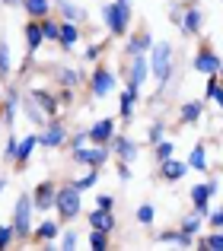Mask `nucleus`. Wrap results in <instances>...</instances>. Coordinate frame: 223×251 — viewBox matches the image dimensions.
Returning <instances> with one entry per match:
<instances>
[{"instance_id": "nucleus-27", "label": "nucleus", "mask_w": 223, "mask_h": 251, "mask_svg": "<svg viewBox=\"0 0 223 251\" xmlns=\"http://www.w3.org/2000/svg\"><path fill=\"white\" fill-rule=\"evenodd\" d=\"M134 102H137V92H134V89H124V92H121V118H131Z\"/></svg>"}, {"instance_id": "nucleus-10", "label": "nucleus", "mask_w": 223, "mask_h": 251, "mask_svg": "<svg viewBox=\"0 0 223 251\" xmlns=\"http://www.w3.org/2000/svg\"><path fill=\"white\" fill-rule=\"evenodd\" d=\"M112 130H115V121H112V118H102V121H96L86 134H89V140H93V143H109L112 140Z\"/></svg>"}, {"instance_id": "nucleus-49", "label": "nucleus", "mask_w": 223, "mask_h": 251, "mask_svg": "<svg viewBox=\"0 0 223 251\" xmlns=\"http://www.w3.org/2000/svg\"><path fill=\"white\" fill-rule=\"evenodd\" d=\"M118 175H121V178H131V169H128V162H121V166H118Z\"/></svg>"}, {"instance_id": "nucleus-33", "label": "nucleus", "mask_w": 223, "mask_h": 251, "mask_svg": "<svg viewBox=\"0 0 223 251\" xmlns=\"http://www.w3.org/2000/svg\"><path fill=\"white\" fill-rule=\"evenodd\" d=\"M96 181H99V175H96V169H93V172H89L86 178H80V181H74V188H77V191H86V188H93Z\"/></svg>"}, {"instance_id": "nucleus-12", "label": "nucleus", "mask_w": 223, "mask_h": 251, "mask_svg": "<svg viewBox=\"0 0 223 251\" xmlns=\"http://www.w3.org/2000/svg\"><path fill=\"white\" fill-rule=\"evenodd\" d=\"M112 86H115V80H112V74L106 67H99L93 74V83H89V89H93V96H106V92H112Z\"/></svg>"}, {"instance_id": "nucleus-48", "label": "nucleus", "mask_w": 223, "mask_h": 251, "mask_svg": "<svg viewBox=\"0 0 223 251\" xmlns=\"http://www.w3.org/2000/svg\"><path fill=\"white\" fill-rule=\"evenodd\" d=\"M211 99H214V102H217L220 108H223V89H220V86H217V89H214V96H211Z\"/></svg>"}, {"instance_id": "nucleus-8", "label": "nucleus", "mask_w": 223, "mask_h": 251, "mask_svg": "<svg viewBox=\"0 0 223 251\" xmlns=\"http://www.w3.org/2000/svg\"><path fill=\"white\" fill-rule=\"evenodd\" d=\"M32 102L42 108V115H48V118H55L57 115V108H61V102H57L51 92H45V89H32Z\"/></svg>"}, {"instance_id": "nucleus-44", "label": "nucleus", "mask_w": 223, "mask_h": 251, "mask_svg": "<svg viewBox=\"0 0 223 251\" xmlns=\"http://www.w3.org/2000/svg\"><path fill=\"white\" fill-rule=\"evenodd\" d=\"M211 226H214V229H223V210H217V213H211Z\"/></svg>"}, {"instance_id": "nucleus-29", "label": "nucleus", "mask_w": 223, "mask_h": 251, "mask_svg": "<svg viewBox=\"0 0 223 251\" xmlns=\"http://www.w3.org/2000/svg\"><path fill=\"white\" fill-rule=\"evenodd\" d=\"M10 74V45L0 38V76Z\"/></svg>"}, {"instance_id": "nucleus-52", "label": "nucleus", "mask_w": 223, "mask_h": 251, "mask_svg": "<svg viewBox=\"0 0 223 251\" xmlns=\"http://www.w3.org/2000/svg\"><path fill=\"white\" fill-rule=\"evenodd\" d=\"M217 74H220V76H223V64H220V70H217Z\"/></svg>"}, {"instance_id": "nucleus-6", "label": "nucleus", "mask_w": 223, "mask_h": 251, "mask_svg": "<svg viewBox=\"0 0 223 251\" xmlns=\"http://www.w3.org/2000/svg\"><path fill=\"white\" fill-rule=\"evenodd\" d=\"M147 74H150V61L143 54H134V61H131V74H128V89H140L143 80H147Z\"/></svg>"}, {"instance_id": "nucleus-34", "label": "nucleus", "mask_w": 223, "mask_h": 251, "mask_svg": "<svg viewBox=\"0 0 223 251\" xmlns=\"http://www.w3.org/2000/svg\"><path fill=\"white\" fill-rule=\"evenodd\" d=\"M13 239H16V235H13V226H3V229H0V251L10 248V245H13Z\"/></svg>"}, {"instance_id": "nucleus-43", "label": "nucleus", "mask_w": 223, "mask_h": 251, "mask_svg": "<svg viewBox=\"0 0 223 251\" xmlns=\"http://www.w3.org/2000/svg\"><path fill=\"white\" fill-rule=\"evenodd\" d=\"M61 248H64V251H67V248H77V235L67 232V235H64V242H61Z\"/></svg>"}, {"instance_id": "nucleus-22", "label": "nucleus", "mask_w": 223, "mask_h": 251, "mask_svg": "<svg viewBox=\"0 0 223 251\" xmlns=\"http://www.w3.org/2000/svg\"><path fill=\"white\" fill-rule=\"evenodd\" d=\"M89 248H93V251H106L109 248V232L93 229V232H89Z\"/></svg>"}, {"instance_id": "nucleus-5", "label": "nucleus", "mask_w": 223, "mask_h": 251, "mask_svg": "<svg viewBox=\"0 0 223 251\" xmlns=\"http://www.w3.org/2000/svg\"><path fill=\"white\" fill-rule=\"evenodd\" d=\"M74 159H77V162H83V166H89V169H99L102 162L109 159V153H106V147H102V143H96L93 150L77 147V150H74Z\"/></svg>"}, {"instance_id": "nucleus-39", "label": "nucleus", "mask_w": 223, "mask_h": 251, "mask_svg": "<svg viewBox=\"0 0 223 251\" xmlns=\"http://www.w3.org/2000/svg\"><path fill=\"white\" fill-rule=\"evenodd\" d=\"M16 147H19L16 137H10V140H6V150H3V156H6L10 162H16Z\"/></svg>"}, {"instance_id": "nucleus-1", "label": "nucleus", "mask_w": 223, "mask_h": 251, "mask_svg": "<svg viewBox=\"0 0 223 251\" xmlns=\"http://www.w3.org/2000/svg\"><path fill=\"white\" fill-rule=\"evenodd\" d=\"M106 25L112 35H124L128 32V23H131V3L128 0H115V3H106Z\"/></svg>"}, {"instance_id": "nucleus-40", "label": "nucleus", "mask_w": 223, "mask_h": 251, "mask_svg": "<svg viewBox=\"0 0 223 251\" xmlns=\"http://www.w3.org/2000/svg\"><path fill=\"white\" fill-rule=\"evenodd\" d=\"M26 115H29V118H32L35 124H42V108H38L35 102H32V105H26Z\"/></svg>"}, {"instance_id": "nucleus-26", "label": "nucleus", "mask_w": 223, "mask_h": 251, "mask_svg": "<svg viewBox=\"0 0 223 251\" xmlns=\"http://www.w3.org/2000/svg\"><path fill=\"white\" fill-rule=\"evenodd\" d=\"M55 235H57V223H42L35 229V242H51Z\"/></svg>"}, {"instance_id": "nucleus-7", "label": "nucleus", "mask_w": 223, "mask_h": 251, "mask_svg": "<svg viewBox=\"0 0 223 251\" xmlns=\"http://www.w3.org/2000/svg\"><path fill=\"white\" fill-rule=\"evenodd\" d=\"M55 194H57L55 184L42 181L35 191H32V207H35V210H51V207H55Z\"/></svg>"}, {"instance_id": "nucleus-17", "label": "nucleus", "mask_w": 223, "mask_h": 251, "mask_svg": "<svg viewBox=\"0 0 223 251\" xmlns=\"http://www.w3.org/2000/svg\"><path fill=\"white\" fill-rule=\"evenodd\" d=\"M77 35H80V29H77V25L67 19V23L57 29V42H61V48H67V51H70V48H74V42H77Z\"/></svg>"}, {"instance_id": "nucleus-47", "label": "nucleus", "mask_w": 223, "mask_h": 251, "mask_svg": "<svg viewBox=\"0 0 223 251\" xmlns=\"http://www.w3.org/2000/svg\"><path fill=\"white\" fill-rule=\"evenodd\" d=\"M96 203H99L102 210H112V197H109V194H102V197H99V201H96Z\"/></svg>"}, {"instance_id": "nucleus-51", "label": "nucleus", "mask_w": 223, "mask_h": 251, "mask_svg": "<svg viewBox=\"0 0 223 251\" xmlns=\"http://www.w3.org/2000/svg\"><path fill=\"white\" fill-rule=\"evenodd\" d=\"M3 188H6V181H3V178H0V191H3Z\"/></svg>"}, {"instance_id": "nucleus-42", "label": "nucleus", "mask_w": 223, "mask_h": 251, "mask_svg": "<svg viewBox=\"0 0 223 251\" xmlns=\"http://www.w3.org/2000/svg\"><path fill=\"white\" fill-rule=\"evenodd\" d=\"M99 51H102V45H89L83 57H86V61H96V57H99Z\"/></svg>"}, {"instance_id": "nucleus-38", "label": "nucleus", "mask_w": 223, "mask_h": 251, "mask_svg": "<svg viewBox=\"0 0 223 251\" xmlns=\"http://www.w3.org/2000/svg\"><path fill=\"white\" fill-rule=\"evenodd\" d=\"M201 248H223V235H211V239H201Z\"/></svg>"}, {"instance_id": "nucleus-36", "label": "nucleus", "mask_w": 223, "mask_h": 251, "mask_svg": "<svg viewBox=\"0 0 223 251\" xmlns=\"http://www.w3.org/2000/svg\"><path fill=\"white\" fill-rule=\"evenodd\" d=\"M137 220L147 226V223H153V207L150 203H143V207H137Z\"/></svg>"}, {"instance_id": "nucleus-18", "label": "nucleus", "mask_w": 223, "mask_h": 251, "mask_svg": "<svg viewBox=\"0 0 223 251\" xmlns=\"http://www.w3.org/2000/svg\"><path fill=\"white\" fill-rule=\"evenodd\" d=\"M42 23H38V19H32L29 25H26V45H29V51H35L38 45H42Z\"/></svg>"}, {"instance_id": "nucleus-21", "label": "nucleus", "mask_w": 223, "mask_h": 251, "mask_svg": "<svg viewBox=\"0 0 223 251\" xmlns=\"http://www.w3.org/2000/svg\"><path fill=\"white\" fill-rule=\"evenodd\" d=\"M182 32H185V35L201 32V13H198V10H188L185 16H182Z\"/></svg>"}, {"instance_id": "nucleus-2", "label": "nucleus", "mask_w": 223, "mask_h": 251, "mask_svg": "<svg viewBox=\"0 0 223 251\" xmlns=\"http://www.w3.org/2000/svg\"><path fill=\"white\" fill-rule=\"evenodd\" d=\"M55 207H57V213H61V220H74V216L80 213V191H77L74 184L61 188L55 194Z\"/></svg>"}, {"instance_id": "nucleus-50", "label": "nucleus", "mask_w": 223, "mask_h": 251, "mask_svg": "<svg viewBox=\"0 0 223 251\" xmlns=\"http://www.w3.org/2000/svg\"><path fill=\"white\" fill-rule=\"evenodd\" d=\"M3 3H10V6H16V3H19V0H3Z\"/></svg>"}, {"instance_id": "nucleus-41", "label": "nucleus", "mask_w": 223, "mask_h": 251, "mask_svg": "<svg viewBox=\"0 0 223 251\" xmlns=\"http://www.w3.org/2000/svg\"><path fill=\"white\" fill-rule=\"evenodd\" d=\"M163 140V124H153L150 127V143H160Z\"/></svg>"}, {"instance_id": "nucleus-4", "label": "nucleus", "mask_w": 223, "mask_h": 251, "mask_svg": "<svg viewBox=\"0 0 223 251\" xmlns=\"http://www.w3.org/2000/svg\"><path fill=\"white\" fill-rule=\"evenodd\" d=\"M169 54H172L169 42L153 45V54H150V67H153L156 83H160V86H166V80H169Z\"/></svg>"}, {"instance_id": "nucleus-25", "label": "nucleus", "mask_w": 223, "mask_h": 251, "mask_svg": "<svg viewBox=\"0 0 223 251\" xmlns=\"http://www.w3.org/2000/svg\"><path fill=\"white\" fill-rule=\"evenodd\" d=\"M185 166H192V169L204 172V169H207V159H204V147H195V150H192V156H188V162H185Z\"/></svg>"}, {"instance_id": "nucleus-3", "label": "nucleus", "mask_w": 223, "mask_h": 251, "mask_svg": "<svg viewBox=\"0 0 223 251\" xmlns=\"http://www.w3.org/2000/svg\"><path fill=\"white\" fill-rule=\"evenodd\" d=\"M29 216H32V197L29 194H23L16 201V207H13V235H16V239H26V235H29Z\"/></svg>"}, {"instance_id": "nucleus-24", "label": "nucleus", "mask_w": 223, "mask_h": 251, "mask_svg": "<svg viewBox=\"0 0 223 251\" xmlns=\"http://www.w3.org/2000/svg\"><path fill=\"white\" fill-rule=\"evenodd\" d=\"M35 143H38V137H26V140L16 147V162H26V159H29V153L35 150Z\"/></svg>"}, {"instance_id": "nucleus-28", "label": "nucleus", "mask_w": 223, "mask_h": 251, "mask_svg": "<svg viewBox=\"0 0 223 251\" xmlns=\"http://www.w3.org/2000/svg\"><path fill=\"white\" fill-rule=\"evenodd\" d=\"M57 6H61V13H64V19H70V23H77V19H83V13L77 10L74 3H67V0H55Z\"/></svg>"}, {"instance_id": "nucleus-35", "label": "nucleus", "mask_w": 223, "mask_h": 251, "mask_svg": "<svg viewBox=\"0 0 223 251\" xmlns=\"http://www.w3.org/2000/svg\"><path fill=\"white\" fill-rule=\"evenodd\" d=\"M61 83L70 89V86H77V83H80V74H77V70H61Z\"/></svg>"}, {"instance_id": "nucleus-13", "label": "nucleus", "mask_w": 223, "mask_h": 251, "mask_svg": "<svg viewBox=\"0 0 223 251\" xmlns=\"http://www.w3.org/2000/svg\"><path fill=\"white\" fill-rule=\"evenodd\" d=\"M195 70H201V74H217L220 70V57L214 54V51H201V54L195 57Z\"/></svg>"}, {"instance_id": "nucleus-19", "label": "nucleus", "mask_w": 223, "mask_h": 251, "mask_svg": "<svg viewBox=\"0 0 223 251\" xmlns=\"http://www.w3.org/2000/svg\"><path fill=\"white\" fill-rule=\"evenodd\" d=\"M23 6H26V13H29L32 19H45V16H48V10H51L48 0H23Z\"/></svg>"}, {"instance_id": "nucleus-9", "label": "nucleus", "mask_w": 223, "mask_h": 251, "mask_svg": "<svg viewBox=\"0 0 223 251\" xmlns=\"http://www.w3.org/2000/svg\"><path fill=\"white\" fill-rule=\"evenodd\" d=\"M217 191V184H195L192 188V201H195V210H198V216L207 213V201H211V194Z\"/></svg>"}, {"instance_id": "nucleus-16", "label": "nucleus", "mask_w": 223, "mask_h": 251, "mask_svg": "<svg viewBox=\"0 0 223 251\" xmlns=\"http://www.w3.org/2000/svg\"><path fill=\"white\" fill-rule=\"evenodd\" d=\"M112 147H115L118 156H121V162H131L137 156V147L128 140V137H112Z\"/></svg>"}, {"instance_id": "nucleus-37", "label": "nucleus", "mask_w": 223, "mask_h": 251, "mask_svg": "<svg viewBox=\"0 0 223 251\" xmlns=\"http://www.w3.org/2000/svg\"><path fill=\"white\" fill-rule=\"evenodd\" d=\"M198 229H201V220H198V216H188V220L182 223V232H188V235H195Z\"/></svg>"}, {"instance_id": "nucleus-46", "label": "nucleus", "mask_w": 223, "mask_h": 251, "mask_svg": "<svg viewBox=\"0 0 223 251\" xmlns=\"http://www.w3.org/2000/svg\"><path fill=\"white\" fill-rule=\"evenodd\" d=\"M86 140H89V134H86V130H83V134H77V137H74V150H77V147H83Z\"/></svg>"}, {"instance_id": "nucleus-23", "label": "nucleus", "mask_w": 223, "mask_h": 251, "mask_svg": "<svg viewBox=\"0 0 223 251\" xmlns=\"http://www.w3.org/2000/svg\"><path fill=\"white\" fill-rule=\"evenodd\" d=\"M201 111H204V105L201 102H188V105H182V121H198L201 118Z\"/></svg>"}, {"instance_id": "nucleus-11", "label": "nucleus", "mask_w": 223, "mask_h": 251, "mask_svg": "<svg viewBox=\"0 0 223 251\" xmlns=\"http://www.w3.org/2000/svg\"><path fill=\"white\" fill-rule=\"evenodd\" d=\"M64 137H67V130H64L57 121H51L48 127H45V134L38 137V143H42V147H61V143H64Z\"/></svg>"}, {"instance_id": "nucleus-32", "label": "nucleus", "mask_w": 223, "mask_h": 251, "mask_svg": "<svg viewBox=\"0 0 223 251\" xmlns=\"http://www.w3.org/2000/svg\"><path fill=\"white\" fill-rule=\"evenodd\" d=\"M13 115H16V92H10V99H6V105H3V121L13 124Z\"/></svg>"}, {"instance_id": "nucleus-15", "label": "nucleus", "mask_w": 223, "mask_h": 251, "mask_svg": "<svg viewBox=\"0 0 223 251\" xmlns=\"http://www.w3.org/2000/svg\"><path fill=\"white\" fill-rule=\"evenodd\" d=\"M150 45H153L150 32H137V35L128 42V54H131V57H134V54H147V51H150Z\"/></svg>"}, {"instance_id": "nucleus-31", "label": "nucleus", "mask_w": 223, "mask_h": 251, "mask_svg": "<svg viewBox=\"0 0 223 251\" xmlns=\"http://www.w3.org/2000/svg\"><path fill=\"white\" fill-rule=\"evenodd\" d=\"M38 23H42V35H45V38H51V42H57V29H61V25H57V23H51L48 16H45V19H38Z\"/></svg>"}, {"instance_id": "nucleus-45", "label": "nucleus", "mask_w": 223, "mask_h": 251, "mask_svg": "<svg viewBox=\"0 0 223 251\" xmlns=\"http://www.w3.org/2000/svg\"><path fill=\"white\" fill-rule=\"evenodd\" d=\"M179 239V232H172V229H166V232H160V242H175Z\"/></svg>"}, {"instance_id": "nucleus-20", "label": "nucleus", "mask_w": 223, "mask_h": 251, "mask_svg": "<svg viewBox=\"0 0 223 251\" xmlns=\"http://www.w3.org/2000/svg\"><path fill=\"white\" fill-rule=\"evenodd\" d=\"M185 162H175V159H166L163 162V178H166V181H179L182 175H185Z\"/></svg>"}, {"instance_id": "nucleus-14", "label": "nucleus", "mask_w": 223, "mask_h": 251, "mask_svg": "<svg viewBox=\"0 0 223 251\" xmlns=\"http://www.w3.org/2000/svg\"><path fill=\"white\" fill-rule=\"evenodd\" d=\"M89 226L93 229H102V232H112L115 229V216H112V210H96V213H89Z\"/></svg>"}, {"instance_id": "nucleus-30", "label": "nucleus", "mask_w": 223, "mask_h": 251, "mask_svg": "<svg viewBox=\"0 0 223 251\" xmlns=\"http://www.w3.org/2000/svg\"><path fill=\"white\" fill-rule=\"evenodd\" d=\"M172 153H175V150H172V140H160V143H156V159H160V162L172 159Z\"/></svg>"}]
</instances>
